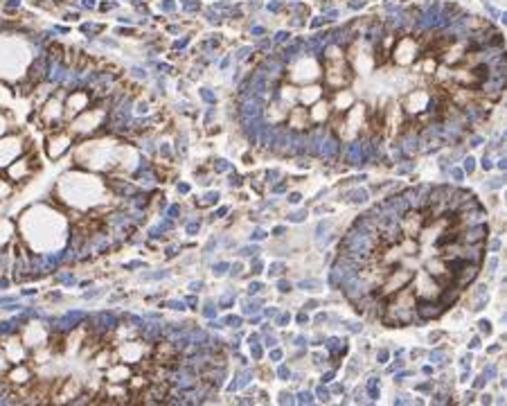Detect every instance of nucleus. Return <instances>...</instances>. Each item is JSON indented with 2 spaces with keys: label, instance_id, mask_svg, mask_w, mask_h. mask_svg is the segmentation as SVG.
Here are the masks:
<instances>
[{
  "label": "nucleus",
  "instance_id": "nucleus-1",
  "mask_svg": "<svg viewBox=\"0 0 507 406\" xmlns=\"http://www.w3.org/2000/svg\"><path fill=\"white\" fill-rule=\"evenodd\" d=\"M417 311H420V316H422V318H431V316H437V314H440V307H435V305H420Z\"/></svg>",
  "mask_w": 507,
  "mask_h": 406
},
{
  "label": "nucleus",
  "instance_id": "nucleus-2",
  "mask_svg": "<svg viewBox=\"0 0 507 406\" xmlns=\"http://www.w3.org/2000/svg\"><path fill=\"white\" fill-rule=\"evenodd\" d=\"M487 233V228L485 226H478V228H471V230H467V241H476V239H480L482 235Z\"/></svg>",
  "mask_w": 507,
  "mask_h": 406
},
{
  "label": "nucleus",
  "instance_id": "nucleus-3",
  "mask_svg": "<svg viewBox=\"0 0 507 406\" xmlns=\"http://www.w3.org/2000/svg\"><path fill=\"white\" fill-rule=\"evenodd\" d=\"M367 199V192L365 190H356L354 194H352V201H356V203H363Z\"/></svg>",
  "mask_w": 507,
  "mask_h": 406
},
{
  "label": "nucleus",
  "instance_id": "nucleus-4",
  "mask_svg": "<svg viewBox=\"0 0 507 406\" xmlns=\"http://www.w3.org/2000/svg\"><path fill=\"white\" fill-rule=\"evenodd\" d=\"M456 298H458V289H453V292H446V294H444V298H442V305L453 303Z\"/></svg>",
  "mask_w": 507,
  "mask_h": 406
},
{
  "label": "nucleus",
  "instance_id": "nucleus-5",
  "mask_svg": "<svg viewBox=\"0 0 507 406\" xmlns=\"http://www.w3.org/2000/svg\"><path fill=\"white\" fill-rule=\"evenodd\" d=\"M334 152H336V143L329 141L325 147H322V154H327V156H334Z\"/></svg>",
  "mask_w": 507,
  "mask_h": 406
},
{
  "label": "nucleus",
  "instance_id": "nucleus-6",
  "mask_svg": "<svg viewBox=\"0 0 507 406\" xmlns=\"http://www.w3.org/2000/svg\"><path fill=\"white\" fill-rule=\"evenodd\" d=\"M282 271H284L282 264H273V266H271V273H282Z\"/></svg>",
  "mask_w": 507,
  "mask_h": 406
},
{
  "label": "nucleus",
  "instance_id": "nucleus-7",
  "mask_svg": "<svg viewBox=\"0 0 507 406\" xmlns=\"http://www.w3.org/2000/svg\"><path fill=\"white\" fill-rule=\"evenodd\" d=\"M305 219V213H295V215H291V222H303Z\"/></svg>",
  "mask_w": 507,
  "mask_h": 406
},
{
  "label": "nucleus",
  "instance_id": "nucleus-8",
  "mask_svg": "<svg viewBox=\"0 0 507 406\" xmlns=\"http://www.w3.org/2000/svg\"><path fill=\"white\" fill-rule=\"evenodd\" d=\"M300 287H303V289H307V287H309V289H314V287H318V282H316V280H309V282H303Z\"/></svg>",
  "mask_w": 507,
  "mask_h": 406
},
{
  "label": "nucleus",
  "instance_id": "nucleus-9",
  "mask_svg": "<svg viewBox=\"0 0 507 406\" xmlns=\"http://www.w3.org/2000/svg\"><path fill=\"white\" fill-rule=\"evenodd\" d=\"M465 169H467V172H471V169H474V160H471V158H467V160H465Z\"/></svg>",
  "mask_w": 507,
  "mask_h": 406
},
{
  "label": "nucleus",
  "instance_id": "nucleus-10",
  "mask_svg": "<svg viewBox=\"0 0 507 406\" xmlns=\"http://www.w3.org/2000/svg\"><path fill=\"white\" fill-rule=\"evenodd\" d=\"M318 398H320V400H327V398H329V393H327L325 388H320V390H318Z\"/></svg>",
  "mask_w": 507,
  "mask_h": 406
},
{
  "label": "nucleus",
  "instance_id": "nucleus-11",
  "mask_svg": "<svg viewBox=\"0 0 507 406\" xmlns=\"http://www.w3.org/2000/svg\"><path fill=\"white\" fill-rule=\"evenodd\" d=\"M480 328H482V332H491V328H489V323H487V321H482V323H480Z\"/></svg>",
  "mask_w": 507,
  "mask_h": 406
},
{
  "label": "nucleus",
  "instance_id": "nucleus-12",
  "mask_svg": "<svg viewBox=\"0 0 507 406\" xmlns=\"http://www.w3.org/2000/svg\"><path fill=\"white\" fill-rule=\"evenodd\" d=\"M300 402H311V395H309V393H300Z\"/></svg>",
  "mask_w": 507,
  "mask_h": 406
},
{
  "label": "nucleus",
  "instance_id": "nucleus-13",
  "mask_svg": "<svg viewBox=\"0 0 507 406\" xmlns=\"http://www.w3.org/2000/svg\"><path fill=\"white\" fill-rule=\"evenodd\" d=\"M291 285H286V282H280V292H289Z\"/></svg>",
  "mask_w": 507,
  "mask_h": 406
},
{
  "label": "nucleus",
  "instance_id": "nucleus-14",
  "mask_svg": "<svg viewBox=\"0 0 507 406\" xmlns=\"http://www.w3.org/2000/svg\"><path fill=\"white\" fill-rule=\"evenodd\" d=\"M453 179H458V181L463 179V172H460V169H453Z\"/></svg>",
  "mask_w": 507,
  "mask_h": 406
},
{
  "label": "nucleus",
  "instance_id": "nucleus-15",
  "mask_svg": "<svg viewBox=\"0 0 507 406\" xmlns=\"http://www.w3.org/2000/svg\"><path fill=\"white\" fill-rule=\"evenodd\" d=\"M289 201H291V203H298V201H300V194H291Z\"/></svg>",
  "mask_w": 507,
  "mask_h": 406
},
{
  "label": "nucleus",
  "instance_id": "nucleus-16",
  "mask_svg": "<svg viewBox=\"0 0 507 406\" xmlns=\"http://www.w3.org/2000/svg\"><path fill=\"white\" fill-rule=\"evenodd\" d=\"M379 359H381V362H386V359H388V352L381 350V352H379Z\"/></svg>",
  "mask_w": 507,
  "mask_h": 406
},
{
  "label": "nucleus",
  "instance_id": "nucleus-17",
  "mask_svg": "<svg viewBox=\"0 0 507 406\" xmlns=\"http://www.w3.org/2000/svg\"><path fill=\"white\" fill-rule=\"evenodd\" d=\"M286 375H289V370H286V368L282 366V368H280V377H286Z\"/></svg>",
  "mask_w": 507,
  "mask_h": 406
}]
</instances>
